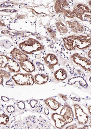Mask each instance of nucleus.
I'll use <instances>...</instances> for the list:
<instances>
[{
  "label": "nucleus",
  "instance_id": "nucleus-1",
  "mask_svg": "<svg viewBox=\"0 0 91 129\" xmlns=\"http://www.w3.org/2000/svg\"><path fill=\"white\" fill-rule=\"evenodd\" d=\"M63 44L68 51L75 50L76 48L82 49L89 47L91 45L90 36L73 35L63 38Z\"/></svg>",
  "mask_w": 91,
  "mask_h": 129
},
{
  "label": "nucleus",
  "instance_id": "nucleus-2",
  "mask_svg": "<svg viewBox=\"0 0 91 129\" xmlns=\"http://www.w3.org/2000/svg\"><path fill=\"white\" fill-rule=\"evenodd\" d=\"M19 50L26 54H32L37 51L44 50V46L36 40L29 38L19 45Z\"/></svg>",
  "mask_w": 91,
  "mask_h": 129
},
{
  "label": "nucleus",
  "instance_id": "nucleus-3",
  "mask_svg": "<svg viewBox=\"0 0 91 129\" xmlns=\"http://www.w3.org/2000/svg\"><path fill=\"white\" fill-rule=\"evenodd\" d=\"M14 82L18 85H30L34 83V79L30 73H17L12 76Z\"/></svg>",
  "mask_w": 91,
  "mask_h": 129
},
{
  "label": "nucleus",
  "instance_id": "nucleus-4",
  "mask_svg": "<svg viewBox=\"0 0 91 129\" xmlns=\"http://www.w3.org/2000/svg\"><path fill=\"white\" fill-rule=\"evenodd\" d=\"M71 58L74 63L79 64L86 71H91V66L90 59L78 53L73 54L71 56Z\"/></svg>",
  "mask_w": 91,
  "mask_h": 129
},
{
  "label": "nucleus",
  "instance_id": "nucleus-5",
  "mask_svg": "<svg viewBox=\"0 0 91 129\" xmlns=\"http://www.w3.org/2000/svg\"><path fill=\"white\" fill-rule=\"evenodd\" d=\"M74 108L75 117H76L78 123L80 125L86 124L89 120V117L87 115L78 104H74Z\"/></svg>",
  "mask_w": 91,
  "mask_h": 129
},
{
  "label": "nucleus",
  "instance_id": "nucleus-6",
  "mask_svg": "<svg viewBox=\"0 0 91 129\" xmlns=\"http://www.w3.org/2000/svg\"><path fill=\"white\" fill-rule=\"evenodd\" d=\"M72 12L75 15V17H76L81 20H83V15L86 13H91V10L90 8L86 5L79 4L75 6L73 9Z\"/></svg>",
  "mask_w": 91,
  "mask_h": 129
},
{
  "label": "nucleus",
  "instance_id": "nucleus-7",
  "mask_svg": "<svg viewBox=\"0 0 91 129\" xmlns=\"http://www.w3.org/2000/svg\"><path fill=\"white\" fill-rule=\"evenodd\" d=\"M60 115L65 119L67 124L71 123L74 118V114L71 106L67 104H65L60 111Z\"/></svg>",
  "mask_w": 91,
  "mask_h": 129
},
{
  "label": "nucleus",
  "instance_id": "nucleus-8",
  "mask_svg": "<svg viewBox=\"0 0 91 129\" xmlns=\"http://www.w3.org/2000/svg\"><path fill=\"white\" fill-rule=\"evenodd\" d=\"M44 61L46 65L50 69L53 70L55 66L58 64V60L55 55L53 54H48L44 58Z\"/></svg>",
  "mask_w": 91,
  "mask_h": 129
},
{
  "label": "nucleus",
  "instance_id": "nucleus-9",
  "mask_svg": "<svg viewBox=\"0 0 91 129\" xmlns=\"http://www.w3.org/2000/svg\"><path fill=\"white\" fill-rule=\"evenodd\" d=\"M66 23L69 28L74 33H80L84 31V27L77 20L67 21Z\"/></svg>",
  "mask_w": 91,
  "mask_h": 129
},
{
  "label": "nucleus",
  "instance_id": "nucleus-10",
  "mask_svg": "<svg viewBox=\"0 0 91 129\" xmlns=\"http://www.w3.org/2000/svg\"><path fill=\"white\" fill-rule=\"evenodd\" d=\"M11 54L13 59L20 61L28 60V56L26 54L17 48H14L11 51Z\"/></svg>",
  "mask_w": 91,
  "mask_h": 129
},
{
  "label": "nucleus",
  "instance_id": "nucleus-11",
  "mask_svg": "<svg viewBox=\"0 0 91 129\" xmlns=\"http://www.w3.org/2000/svg\"><path fill=\"white\" fill-rule=\"evenodd\" d=\"M51 118L55 122V127L58 129H63L67 124L65 119L60 114L54 113L51 115Z\"/></svg>",
  "mask_w": 91,
  "mask_h": 129
},
{
  "label": "nucleus",
  "instance_id": "nucleus-12",
  "mask_svg": "<svg viewBox=\"0 0 91 129\" xmlns=\"http://www.w3.org/2000/svg\"><path fill=\"white\" fill-rule=\"evenodd\" d=\"M19 65L23 69L28 73H32L35 71V66L28 59L20 61Z\"/></svg>",
  "mask_w": 91,
  "mask_h": 129
},
{
  "label": "nucleus",
  "instance_id": "nucleus-13",
  "mask_svg": "<svg viewBox=\"0 0 91 129\" xmlns=\"http://www.w3.org/2000/svg\"><path fill=\"white\" fill-rule=\"evenodd\" d=\"M44 102L50 108L54 111H56L58 109L62 106L61 104L53 97L47 98L44 100Z\"/></svg>",
  "mask_w": 91,
  "mask_h": 129
},
{
  "label": "nucleus",
  "instance_id": "nucleus-14",
  "mask_svg": "<svg viewBox=\"0 0 91 129\" xmlns=\"http://www.w3.org/2000/svg\"><path fill=\"white\" fill-rule=\"evenodd\" d=\"M69 6L68 1L66 0H57L55 3L54 10L56 13H62L65 7Z\"/></svg>",
  "mask_w": 91,
  "mask_h": 129
},
{
  "label": "nucleus",
  "instance_id": "nucleus-15",
  "mask_svg": "<svg viewBox=\"0 0 91 129\" xmlns=\"http://www.w3.org/2000/svg\"><path fill=\"white\" fill-rule=\"evenodd\" d=\"M77 83L79 85L81 86L82 87L84 88H87L88 87V85L86 81L81 76H77L69 80L68 84L70 85H74Z\"/></svg>",
  "mask_w": 91,
  "mask_h": 129
},
{
  "label": "nucleus",
  "instance_id": "nucleus-16",
  "mask_svg": "<svg viewBox=\"0 0 91 129\" xmlns=\"http://www.w3.org/2000/svg\"><path fill=\"white\" fill-rule=\"evenodd\" d=\"M7 67L11 71L13 72H19L20 71V65L12 58H9Z\"/></svg>",
  "mask_w": 91,
  "mask_h": 129
},
{
  "label": "nucleus",
  "instance_id": "nucleus-17",
  "mask_svg": "<svg viewBox=\"0 0 91 129\" xmlns=\"http://www.w3.org/2000/svg\"><path fill=\"white\" fill-rule=\"evenodd\" d=\"M54 76L58 81H63L67 78V73L63 68H60L54 73Z\"/></svg>",
  "mask_w": 91,
  "mask_h": 129
},
{
  "label": "nucleus",
  "instance_id": "nucleus-18",
  "mask_svg": "<svg viewBox=\"0 0 91 129\" xmlns=\"http://www.w3.org/2000/svg\"><path fill=\"white\" fill-rule=\"evenodd\" d=\"M34 82L38 84H43L48 81L49 77L46 75L38 74L34 76Z\"/></svg>",
  "mask_w": 91,
  "mask_h": 129
},
{
  "label": "nucleus",
  "instance_id": "nucleus-19",
  "mask_svg": "<svg viewBox=\"0 0 91 129\" xmlns=\"http://www.w3.org/2000/svg\"><path fill=\"white\" fill-rule=\"evenodd\" d=\"M57 30L61 34H66L68 32V28L61 21H57L56 23Z\"/></svg>",
  "mask_w": 91,
  "mask_h": 129
},
{
  "label": "nucleus",
  "instance_id": "nucleus-20",
  "mask_svg": "<svg viewBox=\"0 0 91 129\" xmlns=\"http://www.w3.org/2000/svg\"><path fill=\"white\" fill-rule=\"evenodd\" d=\"M9 58L5 55H0V68H5L7 66Z\"/></svg>",
  "mask_w": 91,
  "mask_h": 129
},
{
  "label": "nucleus",
  "instance_id": "nucleus-21",
  "mask_svg": "<svg viewBox=\"0 0 91 129\" xmlns=\"http://www.w3.org/2000/svg\"><path fill=\"white\" fill-rule=\"evenodd\" d=\"M11 76L10 73L8 72L4 71L3 70L0 69V84H3V78H8Z\"/></svg>",
  "mask_w": 91,
  "mask_h": 129
},
{
  "label": "nucleus",
  "instance_id": "nucleus-22",
  "mask_svg": "<svg viewBox=\"0 0 91 129\" xmlns=\"http://www.w3.org/2000/svg\"><path fill=\"white\" fill-rule=\"evenodd\" d=\"M9 121L8 116L5 114L0 115V124L6 125Z\"/></svg>",
  "mask_w": 91,
  "mask_h": 129
},
{
  "label": "nucleus",
  "instance_id": "nucleus-23",
  "mask_svg": "<svg viewBox=\"0 0 91 129\" xmlns=\"http://www.w3.org/2000/svg\"><path fill=\"white\" fill-rule=\"evenodd\" d=\"M62 14H63L66 17H68L69 18H73L75 17V15L74 13H73V12L70 11V10H66V9H64L62 12Z\"/></svg>",
  "mask_w": 91,
  "mask_h": 129
},
{
  "label": "nucleus",
  "instance_id": "nucleus-24",
  "mask_svg": "<svg viewBox=\"0 0 91 129\" xmlns=\"http://www.w3.org/2000/svg\"><path fill=\"white\" fill-rule=\"evenodd\" d=\"M47 31L48 33H49V35L51 38H52L54 40H55L56 39V33L55 31L50 27L47 28Z\"/></svg>",
  "mask_w": 91,
  "mask_h": 129
},
{
  "label": "nucleus",
  "instance_id": "nucleus-25",
  "mask_svg": "<svg viewBox=\"0 0 91 129\" xmlns=\"http://www.w3.org/2000/svg\"><path fill=\"white\" fill-rule=\"evenodd\" d=\"M14 5V4L13 2H6L3 3L2 4L0 5V7H12Z\"/></svg>",
  "mask_w": 91,
  "mask_h": 129
},
{
  "label": "nucleus",
  "instance_id": "nucleus-26",
  "mask_svg": "<svg viewBox=\"0 0 91 129\" xmlns=\"http://www.w3.org/2000/svg\"><path fill=\"white\" fill-rule=\"evenodd\" d=\"M38 102L37 100H32L30 101L29 102V104L31 106V107L32 108H34L35 107V106L36 105V104H38Z\"/></svg>",
  "mask_w": 91,
  "mask_h": 129
},
{
  "label": "nucleus",
  "instance_id": "nucleus-27",
  "mask_svg": "<svg viewBox=\"0 0 91 129\" xmlns=\"http://www.w3.org/2000/svg\"><path fill=\"white\" fill-rule=\"evenodd\" d=\"M36 65H37L39 70H40L41 71H44L45 68L43 64L40 62H36Z\"/></svg>",
  "mask_w": 91,
  "mask_h": 129
},
{
  "label": "nucleus",
  "instance_id": "nucleus-28",
  "mask_svg": "<svg viewBox=\"0 0 91 129\" xmlns=\"http://www.w3.org/2000/svg\"><path fill=\"white\" fill-rule=\"evenodd\" d=\"M17 106L20 109H24L25 108V104L23 102H19L18 103Z\"/></svg>",
  "mask_w": 91,
  "mask_h": 129
},
{
  "label": "nucleus",
  "instance_id": "nucleus-29",
  "mask_svg": "<svg viewBox=\"0 0 91 129\" xmlns=\"http://www.w3.org/2000/svg\"><path fill=\"white\" fill-rule=\"evenodd\" d=\"M6 110L8 112L13 113L15 111V107L12 105H10V106H7Z\"/></svg>",
  "mask_w": 91,
  "mask_h": 129
},
{
  "label": "nucleus",
  "instance_id": "nucleus-30",
  "mask_svg": "<svg viewBox=\"0 0 91 129\" xmlns=\"http://www.w3.org/2000/svg\"><path fill=\"white\" fill-rule=\"evenodd\" d=\"M0 12H4L8 13V12H10V13H15V12H16L17 11L15 10H10V9H6V10H1Z\"/></svg>",
  "mask_w": 91,
  "mask_h": 129
},
{
  "label": "nucleus",
  "instance_id": "nucleus-31",
  "mask_svg": "<svg viewBox=\"0 0 91 129\" xmlns=\"http://www.w3.org/2000/svg\"><path fill=\"white\" fill-rule=\"evenodd\" d=\"M77 126L75 124H72L71 125H69L68 127H67L66 129H77Z\"/></svg>",
  "mask_w": 91,
  "mask_h": 129
},
{
  "label": "nucleus",
  "instance_id": "nucleus-32",
  "mask_svg": "<svg viewBox=\"0 0 91 129\" xmlns=\"http://www.w3.org/2000/svg\"><path fill=\"white\" fill-rule=\"evenodd\" d=\"M59 96L61 97L62 99H63V100H64L65 101H67L68 100V98H67V97L66 96V95L62 94H59Z\"/></svg>",
  "mask_w": 91,
  "mask_h": 129
},
{
  "label": "nucleus",
  "instance_id": "nucleus-33",
  "mask_svg": "<svg viewBox=\"0 0 91 129\" xmlns=\"http://www.w3.org/2000/svg\"><path fill=\"white\" fill-rule=\"evenodd\" d=\"M6 84L8 85H13L14 83L11 80H9L6 82Z\"/></svg>",
  "mask_w": 91,
  "mask_h": 129
},
{
  "label": "nucleus",
  "instance_id": "nucleus-34",
  "mask_svg": "<svg viewBox=\"0 0 91 129\" xmlns=\"http://www.w3.org/2000/svg\"><path fill=\"white\" fill-rule=\"evenodd\" d=\"M1 99L3 101H4V102H7V101L9 100V99H8V98L5 96H2L1 97Z\"/></svg>",
  "mask_w": 91,
  "mask_h": 129
},
{
  "label": "nucleus",
  "instance_id": "nucleus-35",
  "mask_svg": "<svg viewBox=\"0 0 91 129\" xmlns=\"http://www.w3.org/2000/svg\"><path fill=\"white\" fill-rule=\"evenodd\" d=\"M36 108H37V111L39 112H41V111L42 110V107H41V106H38Z\"/></svg>",
  "mask_w": 91,
  "mask_h": 129
},
{
  "label": "nucleus",
  "instance_id": "nucleus-36",
  "mask_svg": "<svg viewBox=\"0 0 91 129\" xmlns=\"http://www.w3.org/2000/svg\"><path fill=\"white\" fill-rule=\"evenodd\" d=\"M44 111H45V113L46 114V115H48V114H49V110H48V108H45L44 109Z\"/></svg>",
  "mask_w": 91,
  "mask_h": 129
},
{
  "label": "nucleus",
  "instance_id": "nucleus-37",
  "mask_svg": "<svg viewBox=\"0 0 91 129\" xmlns=\"http://www.w3.org/2000/svg\"><path fill=\"white\" fill-rule=\"evenodd\" d=\"M88 55H89V57L90 58H91V50L89 51V53H88Z\"/></svg>",
  "mask_w": 91,
  "mask_h": 129
},
{
  "label": "nucleus",
  "instance_id": "nucleus-38",
  "mask_svg": "<svg viewBox=\"0 0 91 129\" xmlns=\"http://www.w3.org/2000/svg\"><path fill=\"white\" fill-rule=\"evenodd\" d=\"M91 106H89V108H88V109H89V113H90V115H91Z\"/></svg>",
  "mask_w": 91,
  "mask_h": 129
},
{
  "label": "nucleus",
  "instance_id": "nucleus-39",
  "mask_svg": "<svg viewBox=\"0 0 91 129\" xmlns=\"http://www.w3.org/2000/svg\"><path fill=\"white\" fill-rule=\"evenodd\" d=\"M3 109V106L2 105H0V111L2 110Z\"/></svg>",
  "mask_w": 91,
  "mask_h": 129
},
{
  "label": "nucleus",
  "instance_id": "nucleus-40",
  "mask_svg": "<svg viewBox=\"0 0 91 129\" xmlns=\"http://www.w3.org/2000/svg\"><path fill=\"white\" fill-rule=\"evenodd\" d=\"M2 26H4V24H3V23H2V21H0V27Z\"/></svg>",
  "mask_w": 91,
  "mask_h": 129
}]
</instances>
